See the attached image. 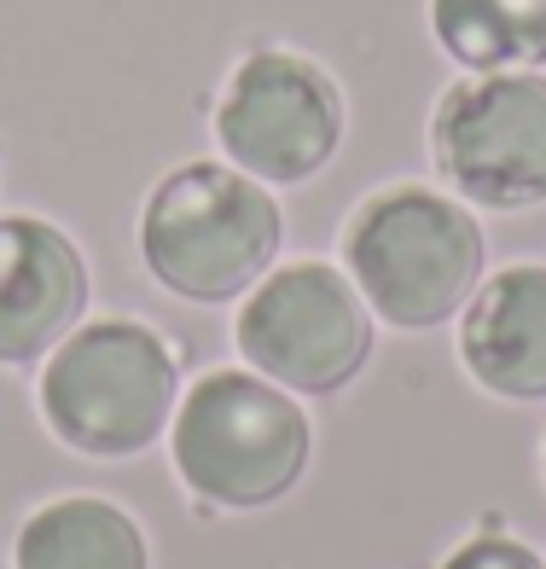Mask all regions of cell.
Wrapping results in <instances>:
<instances>
[{"mask_svg": "<svg viewBox=\"0 0 546 569\" xmlns=\"http://www.w3.org/2000/svg\"><path fill=\"white\" fill-rule=\"evenodd\" d=\"M315 425L291 390L250 367H216L180 396L169 419V459L187 495L210 511H262L308 471Z\"/></svg>", "mask_w": 546, "mask_h": 569, "instance_id": "7a4b0ae2", "label": "cell"}, {"mask_svg": "<svg viewBox=\"0 0 546 569\" xmlns=\"http://www.w3.org/2000/svg\"><path fill=\"white\" fill-rule=\"evenodd\" d=\"M483 262L488 239L471 203L419 180L360 198L344 221V273L396 331H436L465 315L483 284Z\"/></svg>", "mask_w": 546, "mask_h": 569, "instance_id": "6da1fadb", "label": "cell"}, {"mask_svg": "<svg viewBox=\"0 0 546 569\" xmlns=\"http://www.w3.org/2000/svg\"><path fill=\"white\" fill-rule=\"evenodd\" d=\"M430 36L465 76L540 70L546 0H430Z\"/></svg>", "mask_w": 546, "mask_h": 569, "instance_id": "8fae6325", "label": "cell"}, {"mask_svg": "<svg viewBox=\"0 0 546 569\" xmlns=\"http://www.w3.org/2000/svg\"><path fill=\"white\" fill-rule=\"evenodd\" d=\"M344 88L291 47H250L216 99V146L262 187H302L344 146Z\"/></svg>", "mask_w": 546, "mask_h": 569, "instance_id": "8992f818", "label": "cell"}, {"mask_svg": "<svg viewBox=\"0 0 546 569\" xmlns=\"http://www.w3.org/2000/svg\"><path fill=\"white\" fill-rule=\"evenodd\" d=\"M436 569H546V558L506 529H483V535H465Z\"/></svg>", "mask_w": 546, "mask_h": 569, "instance_id": "7c38bea8", "label": "cell"}, {"mask_svg": "<svg viewBox=\"0 0 546 569\" xmlns=\"http://www.w3.org/2000/svg\"><path fill=\"white\" fill-rule=\"evenodd\" d=\"M88 315V262L64 227L0 216V367L53 355Z\"/></svg>", "mask_w": 546, "mask_h": 569, "instance_id": "ba28073f", "label": "cell"}, {"mask_svg": "<svg viewBox=\"0 0 546 569\" xmlns=\"http://www.w3.org/2000/svg\"><path fill=\"white\" fill-rule=\"evenodd\" d=\"M430 163L477 210L546 203V76H465L430 111Z\"/></svg>", "mask_w": 546, "mask_h": 569, "instance_id": "52a82bcc", "label": "cell"}, {"mask_svg": "<svg viewBox=\"0 0 546 569\" xmlns=\"http://www.w3.org/2000/svg\"><path fill=\"white\" fill-rule=\"evenodd\" d=\"M12 569H151L146 529L106 495H64L23 517Z\"/></svg>", "mask_w": 546, "mask_h": 569, "instance_id": "30bf717a", "label": "cell"}, {"mask_svg": "<svg viewBox=\"0 0 546 569\" xmlns=\"http://www.w3.org/2000/svg\"><path fill=\"white\" fill-rule=\"evenodd\" d=\"M285 210L245 169L198 158L169 169L140 210V262L169 297L232 302L274 268Z\"/></svg>", "mask_w": 546, "mask_h": 569, "instance_id": "277c9868", "label": "cell"}, {"mask_svg": "<svg viewBox=\"0 0 546 569\" xmlns=\"http://www.w3.org/2000/svg\"><path fill=\"white\" fill-rule=\"evenodd\" d=\"M459 360L500 401H546V268L512 262L459 315Z\"/></svg>", "mask_w": 546, "mask_h": 569, "instance_id": "9c48e42d", "label": "cell"}, {"mask_svg": "<svg viewBox=\"0 0 546 569\" xmlns=\"http://www.w3.org/2000/svg\"><path fill=\"white\" fill-rule=\"evenodd\" d=\"M245 367L291 396H337L373 360V308L331 262L268 268L232 320Z\"/></svg>", "mask_w": 546, "mask_h": 569, "instance_id": "5b68a950", "label": "cell"}, {"mask_svg": "<svg viewBox=\"0 0 546 569\" xmlns=\"http://www.w3.org/2000/svg\"><path fill=\"white\" fill-rule=\"evenodd\" d=\"M36 407L70 453L135 459L169 430L180 407V355L146 320H82L41 360Z\"/></svg>", "mask_w": 546, "mask_h": 569, "instance_id": "3957f363", "label": "cell"}, {"mask_svg": "<svg viewBox=\"0 0 546 569\" xmlns=\"http://www.w3.org/2000/svg\"><path fill=\"white\" fill-rule=\"evenodd\" d=\"M540 477H546V442H540Z\"/></svg>", "mask_w": 546, "mask_h": 569, "instance_id": "4fadbf2b", "label": "cell"}]
</instances>
